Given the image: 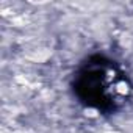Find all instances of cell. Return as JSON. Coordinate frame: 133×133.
I'll list each match as a JSON object with an SVG mask.
<instances>
[{
	"instance_id": "obj_1",
	"label": "cell",
	"mask_w": 133,
	"mask_h": 133,
	"mask_svg": "<svg viewBox=\"0 0 133 133\" xmlns=\"http://www.w3.org/2000/svg\"><path fill=\"white\" fill-rule=\"evenodd\" d=\"M75 91L86 105L108 111L127 102L130 83L114 61L97 56L86 61L80 69L75 78Z\"/></svg>"
}]
</instances>
